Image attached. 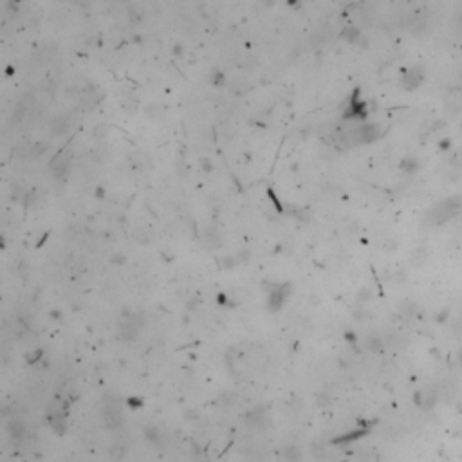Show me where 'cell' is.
<instances>
[{"instance_id": "3", "label": "cell", "mask_w": 462, "mask_h": 462, "mask_svg": "<svg viewBox=\"0 0 462 462\" xmlns=\"http://www.w3.org/2000/svg\"><path fill=\"white\" fill-rule=\"evenodd\" d=\"M289 294H291V284H287V282H284V284H273L267 296L269 311H273V313L280 311L285 305Z\"/></svg>"}, {"instance_id": "13", "label": "cell", "mask_w": 462, "mask_h": 462, "mask_svg": "<svg viewBox=\"0 0 462 462\" xmlns=\"http://www.w3.org/2000/svg\"><path fill=\"white\" fill-rule=\"evenodd\" d=\"M343 38H345L349 44H358V42L361 40V33H359V29L349 27L343 31Z\"/></svg>"}, {"instance_id": "9", "label": "cell", "mask_w": 462, "mask_h": 462, "mask_svg": "<svg viewBox=\"0 0 462 462\" xmlns=\"http://www.w3.org/2000/svg\"><path fill=\"white\" fill-rule=\"evenodd\" d=\"M8 433L11 435L13 439H22L25 435V432H27V426H25V422L22 421V419H18V417H13V419H9L8 422Z\"/></svg>"}, {"instance_id": "8", "label": "cell", "mask_w": 462, "mask_h": 462, "mask_svg": "<svg viewBox=\"0 0 462 462\" xmlns=\"http://www.w3.org/2000/svg\"><path fill=\"white\" fill-rule=\"evenodd\" d=\"M121 419H123V415H121V408L118 406L115 401L103 404V421H105V425L114 428V426L121 425Z\"/></svg>"}, {"instance_id": "11", "label": "cell", "mask_w": 462, "mask_h": 462, "mask_svg": "<svg viewBox=\"0 0 462 462\" xmlns=\"http://www.w3.org/2000/svg\"><path fill=\"white\" fill-rule=\"evenodd\" d=\"M401 170H403L404 173H408V175H413V173H417V170H419V166H421V163H419V159L413 156H408L404 157L403 161H401Z\"/></svg>"}, {"instance_id": "1", "label": "cell", "mask_w": 462, "mask_h": 462, "mask_svg": "<svg viewBox=\"0 0 462 462\" xmlns=\"http://www.w3.org/2000/svg\"><path fill=\"white\" fill-rule=\"evenodd\" d=\"M462 215V201L458 197H450L446 201L439 202L430 210L428 213V222L435 224V226H442V224L450 222L453 219H458Z\"/></svg>"}, {"instance_id": "4", "label": "cell", "mask_w": 462, "mask_h": 462, "mask_svg": "<svg viewBox=\"0 0 462 462\" xmlns=\"http://www.w3.org/2000/svg\"><path fill=\"white\" fill-rule=\"evenodd\" d=\"M425 78H426L425 69H422L421 65H413V67H408V69L403 70V74H401V85H403V89H406V91H415V89H419V87L422 85Z\"/></svg>"}, {"instance_id": "16", "label": "cell", "mask_w": 462, "mask_h": 462, "mask_svg": "<svg viewBox=\"0 0 462 462\" xmlns=\"http://www.w3.org/2000/svg\"><path fill=\"white\" fill-rule=\"evenodd\" d=\"M450 148H451V139L439 141V150H450Z\"/></svg>"}, {"instance_id": "5", "label": "cell", "mask_w": 462, "mask_h": 462, "mask_svg": "<svg viewBox=\"0 0 462 462\" xmlns=\"http://www.w3.org/2000/svg\"><path fill=\"white\" fill-rule=\"evenodd\" d=\"M368 115L367 110V101L359 99V91L356 89L352 94L351 101H349V110L345 112V118H352V120H365Z\"/></svg>"}, {"instance_id": "15", "label": "cell", "mask_w": 462, "mask_h": 462, "mask_svg": "<svg viewBox=\"0 0 462 462\" xmlns=\"http://www.w3.org/2000/svg\"><path fill=\"white\" fill-rule=\"evenodd\" d=\"M367 349L372 352H379L381 349H383V341H381V338H377V336H370V338L367 339Z\"/></svg>"}, {"instance_id": "6", "label": "cell", "mask_w": 462, "mask_h": 462, "mask_svg": "<svg viewBox=\"0 0 462 462\" xmlns=\"http://www.w3.org/2000/svg\"><path fill=\"white\" fill-rule=\"evenodd\" d=\"M143 325V320H136V316H128L123 320L120 329V336L125 341H134L139 334V329Z\"/></svg>"}, {"instance_id": "14", "label": "cell", "mask_w": 462, "mask_h": 462, "mask_svg": "<svg viewBox=\"0 0 462 462\" xmlns=\"http://www.w3.org/2000/svg\"><path fill=\"white\" fill-rule=\"evenodd\" d=\"M144 437L148 439L150 442H157L159 437H161L159 428H157V426H146V428H144Z\"/></svg>"}, {"instance_id": "10", "label": "cell", "mask_w": 462, "mask_h": 462, "mask_svg": "<svg viewBox=\"0 0 462 462\" xmlns=\"http://www.w3.org/2000/svg\"><path fill=\"white\" fill-rule=\"evenodd\" d=\"M69 166H70V161L67 159L65 156H56L53 161H51V168H53V172H54L56 177L65 175V173L69 172Z\"/></svg>"}, {"instance_id": "12", "label": "cell", "mask_w": 462, "mask_h": 462, "mask_svg": "<svg viewBox=\"0 0 462 462\" xmlns=\"http://www.w3.org/2000/svg\"><path fill=\"white\" fill-rule=\"evenodd\" d=\"M284 455H285V460H287V462H300L301 451H300V448H298V446L291 444V446H285Z\"/></svg>"}, {"instance_id": "7", "label": "cell", "mask_w": 462, "mask_h": 462, "mask_svg": "<svg viewBox=\"0 0 462 462\" xmlns=\"http://www.w3.org/2000/svg\"><path fill=\"white\" fill-rule=\"evenodd\" d=\"M244 421L248 422L249 426H255V428H264V426L269 425V413L264 406H256V408H251L244 415Z\"/></svg>"}, {"instance_id": "2", "label": "cell", "mask_w": 462, "mask_h": 462, "mask_svg": "<svg viewBox=\"0 0 462 462\" xmlns=\"http://www.w3.org/2000/svg\"><path fill=\"white\" fill-rule=\"evenodd\" d=\"M384 130L381 125L377 123H361L356 128H351V132L345 134V141L346 143H354V144H370L379 141L383 137Z\"/></svg>"}]
</instances>
